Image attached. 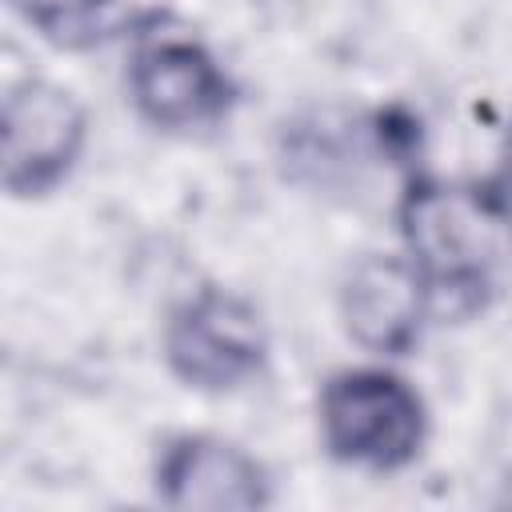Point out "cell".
Masks as SVG:
<instances>
[{
    "label": "cell",
    "mask_w": 512,
    "mask_h": 512,
    "mask_svg": "<svg viewBox=\"0 0 512 512\" xmlns=\"http://www.w3.org/2000/svg\"><path fill=\"white\" fill-rule=\"evenodd\" d=\"M400 252L424 276L440 320H468L496 296V252L508 248L472 184H448L424 164L400 172L392 204Z\"/></svg>",
    "instance_id": "1"
},
{
    "label": "cell",
    "mask_w": 512,
    "mask_h": 512,
    "mask_svg": "<svg viewBox=\"0 0 512 512\" xmlns=\"http://www.w3.org/2000/svg\"><path fill=\"white\" fill-rule=\"evenodd\" d=\"M320 452L364 476L408 472L432 440V408L396 360L340 364L312 400Z\"/></svg>",
    "instance_id": "2"
},
{
    "label": "cell",
    "mask_w": 512,
    "mask_h": 512,
    "mask_svg": "<svg viewBox=\"0 0 512 512\" xmlns=\"http://www.w3.org/2000/svg\"><path fill=\"white\" fill-rule=\"evenodd\" d=\"M124 52V96L160 136H204L240 108V80L220 52L168 12H136Z\"/></svg>",
    "instance_id": "3"
},
{
    "label": "cell",
    "mask_w": 512,
    "mask_h": 512,
    "mask_svg": "<svg viewBox=\"0 0 512 512\" xmlns=\"http://www.w3.org/2000/svg\"><path fill=\"white\" fill-rule=\"evenodd\" d=\"M160 360L180 388L228 396L268 376L272 328L252 296L220 280H200L168 304L160 320Z\"/></svg>",
    "instance_id": "4"
},
{
    "label": "cell",
    "mask_w": 512,
    "mask_h": 512,
    "mask_svg": "<svg viewBox=\"0 0 512 512\" xmlns=\"http://www.w3.org/2000/svg\"><path fill=\"white\" fill-rule=\"evenodd\" d=\"M0 140V184L8 200H48L76 176L88 152V108L48 76L12 80L0 108Z\"/></svg>",
    "instance_id": "5"
},
{
    "label": "cell",
    "mask_w": 512,
    "mask_h": 512,
    "mask_svg": "<svg viewBox=\"0 0 512 512\" xmlns=\"http://www.w3.org/2000/svg\"><path fill=\"white\" fill-rule=\"evenodd\" d=\"M148 484L172 512H264L276 504L268 464L240 440L204 428L168 432L152 452Z\"/></svg>",
    "instance_id": "6"
},
{
    "label": "cell",
    "mask_w": 512,
    "mask_h": 512,
    "mask_svg": "<svg viewBox=\"0 0 512 512\" xmlns=\"http://www.w3.org/2000/svg\"><path fill=\"white\" fill-rule=\"evenodd\" d=\"M336 320L372 360H404L440 316L424 276L404 252H360L336 284Z\"/></svg>",
    "instance_id": "7"
},
{
    "label": "cell",
    "mask_w": 512,
    "mask_h": 512,
    "mask_svg": "<svg viewBox=\"0 0 512 512\" xmlns=\"http://www.w3.org/2000/svg\"><path fill=\"white\" fill-rule=\"evenodd\" d=\"M20 20L60 52H92L108 40L128 36V0H12Z\"/></svg>",
    "instance_id": "8"
},
{
    "label": "cell",
    "mask_w": 512,
    "mask_h": 512,
    "mask_svg": "<svg viewBox=\"0 0 512 512\" xmlns=\"http://www.w3.org/2000/svg\"><path fill=\"white\" fill-rule=\"evenodd\" d=\"M472 188H476V200L484 204V212L492 216V224L500 228V236L512 252V116L496 140L492 164L472 180Z\"/></svg>",
    "instance_id": "9"
}]
</instances>
